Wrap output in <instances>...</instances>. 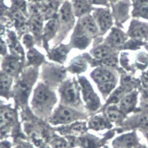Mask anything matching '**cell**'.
<instances>
[{
	"label": "cell",
	"mask_w": 148,
	"mask_h": 148,
	"mask_svg": "<svg viewBox=\"0 0 148 148\" xmlns=\"http://www.w3.org/2000/svg\"><path fill=\"white\" fill-rule=\"evenodd\" d=\"M131 8H132V3L131 0H120L110 4V9L116 27L124 28V25L131 18Z\"/></svg>",
	"instance_id": "1"
},
{
	"label": "cell",
	"mask_w": 148,
	"mask_h": 148,
	"mask_svg": "<svg viewBox=\"0 0 148 148\" xmlns=\"http://www.w3.org/2000/svg\"><path fill=\"white\" fill-rule=\"evenodd\" d=\"M58 31H60L59 35L61 39L64 36L66 33L73 27L75 18L73 13L72 6L70 2L65 1L62 5L57 14Z\"/></svg>",
	"instance_id": "2"
},
{
	"label": "cell",
	"mask_w": 148,
	"mask_h": 148,
	"mask_svg": "<svg viewBox=\"0 0 148 148\" xmlns=\"http://www.w3.org/2000/svg\"><path fill=\"white\" fill-rule=\"evenodd\" d=\"M99 29V36H103L113 27L114 20L108 8H95L92 14Z\"/></svg>",
	"instance_id": "3"
},
{
	"label": "cell",
	"mask_w": 148,
	"mask_h": 148,
	"mask_svg": "<svg viewBox=\"0 0 148 148\" xmlns=\"http://www.w3.org/2000/svg\"><path fill=\"white\" fill-rule=\"evenodd\" d=\"M129 36L121 28L113 26L109 31L103 42L117 51H121V47L128 40Z\"/></svg>",
	"instance_id": "4"
},
{
	"label": "cell",
	"mask_w": 148,
	"mask_h": 148,
	"mask_svg": "<svg viewBox=\"0 0 148 148\" xmlns=\"http://www.w3.org/2000/svg\"><path fill=\"white\" fill-rule=\"evenodd\" d=\"M54 96L52 92L45 85L39 84L36 88L34 95V103L35 106L47 108L53 103Z\"/></svg>",
	"instance_id": "5"
},
{
	"label": "cell",
	"mask_w": 148,
	"mask_h": 148,
	"mask_svg": "<svg viewBox=\"0 0 148 148\" xmlns=\"http://www.w3.org/2000/svg\"><path fill=\"white\" fill-rule=\"evenodd\" d=\"M127 34L130 38L147 41L148 39V22H144L134 18L131 19Z\"/></svg>",
	"instance_id": "6"
},
{
	"label": "cell",
	"mask_w": 148,
	"mask_h": 148,
	"mask_svg": "<svg viewBox=\"0 0 148 148\" xmlns=\"http://www.w3.org/2000/svg\"><path fill=\"white\" fill-rule=\"evenodd\" d=\"M92 38L77 23L71 40V46L80 50L86 49L92 41Z\"/></svg>",
	"instance_id": "7"
},
{
	"label": "cell",
	"mask_w": 148,
	"mask_h": 148,
	"mask_svg": "<svg viewBox=\"0 0 148 148\" xmlns=\"http://www.w3.org/2000/svg\"><path fill=\"white\" fill-rule=\"evenodd\" d=\"M79 81L82 87L83 97L87 106L92 109H95L99 104L98 97L94 92L91 84L86 78L79 77Z\"/></svg>",
	"instance_id": "8"
},
{
	"label": "cell",
	"mask_w": 148,
	"mask_h": 148,
	"mask_svg": "<svg viewBox=\"0 0 148 148\" xmlns=\"http://www.w3.org/2000/svg\"><path fill=\"white\" fill-rule=\"evenodd\" d=\"M119 53V51L115 50L103 42L94 46L90 52L91 56L96 60H105L117 56Z\"/></svg>",
	"instance_id": "9"
},
{
	"label": "cell",
	"mask_w": 148,
	"mask_h": 148,
	"mask_svg": "<svg viewBox=\"0 0 148 148\" xmlns=\"http://www.w3.org/2000/svg\"><path fill=\"white\" fill-rule=\"evenodd\" d=\"M91 77L98 85L111 82H116L115 73L108 67L99 66L91 72Z\"/></svg>",
	"instance_id": "10"
},
{
	"label": "cell",
	"mask_w": 148,
	"mask_h": 148,
	"mask_svg": "<svg viewBox=\"0 0 148 148\" xmlns=\"http://www.w3.org/2000/svg\"><path fill=\"white\" fill-rule=\"evenodd\" d=\"M78 24L92 38L99 36V29L97 24L94 17L90 14H87L81 17L79 20Z\"/></svg>",
	"instance_id": "11"
},
{
	"label": "cell",
	"mask_w": 148,
	"mask_h": 148,
	"mask_svg": "<svg viewBox=\"0 0 148 148\" xmlns=\"http://www.w3.org/2000/svg\"><path fill=\"white\" fill-rule=\"evenodd\" d=\"M59 0H45L40 3L41 15L45 19L57 18V12L60 6Z\"/></svg>",
	"instance_id": "12"
},
{
	"label": "cell",
	"mask_w": 148,
	"mask_h": 148,
	"mask_svg": "<svg viewBox=\"0 0 148 148\" xmlns=\"http://www.w3.org/2000/svg\"><path fill=\"white\" fill-rule=\"evenodd\" d=\"M62 97L64 101L71 105L76 104L79 100V94L76 84L71 82L66 83L62 89Z\"/></svg>",
	"instance_id": "13"
},
{
	"label": "cell",
	"mask_w": 148,
	"mask_h": 148,
	"mask_svg": "<svg viewBox=\"0 0 148 148\" xmlns=\"http://www.w3.org/2000/svg\"><path fill=\"white\" fill-rule=\"evenodd\" d=\"M76 116L75 112L71 109L62 107L55 113L53 118V122L55 124L69 123L75 119Z\"/></svg>",
	"instance_id": "14"
},
{
	"label": "cell",
	"mask_w": 148,
	"mask_h": 148,
	"mask_svg": "<svg viewBox=\"0 0 148 148\" xmlns=\"http://www.w3.org/2000/svg\"><path fill=\"white\" fill-rule=\"evenodd\" d=\"M71 6L74 16L78 17L90 14L95 9L87 0H73Z\"/></svg>",
	"instance_id": "15"
},
{
	"label": "cell",
	"mask_w": 148,
	"mask_h": 148,
	"mask_svg": "<svg viewBox=\"0 0 148 148\" xmlns=\"http://www.w3.org/2000/svg\"><path fill=\"white\" fill-rule=\"evenodd\" d=\"M58 31V21L57 18H53L49 19L48 22L45 25L43 29V34L42 37L43 39L44 46L47 47V42L51 39L57 32Z\"/></svg>",
	"instance_id": "16"
},
{
	"label": "cell",
	"mask_w": 148,
	"mask_h": 148,
	"mask_svg": "<svg viewBox=\"0 0 148 148\" xmlns=\"http://www.w3.org/2000/svg\"><path fill=\"white\" fill-rule=\"evenodd\" d=\"M2 67L4 72L9 75L17 73L20 67V62L14 56H6L3 60Z\"/></svg>",
	"instance_id": "17"
},
{
	"label": "cell",
	"mask_w": 148,
	"mask_h": 148,
	"mask_svg": "<svg viewBox=\"0 0 148 148\" xmlns=\"http://www.w3.org/2000/svg\"><path fill=\"white\" fill-rule=\"evenodd\" d=\"M70 47L67 45H59L54 47L49 53V57L50 59L62 63L65 61Z\"/></svg>",
	"instance_id": "18"
},
{
	"label": "cell",
	"mask_w": 148,
	"mask_h": 148,
	"mask_svg": "<svg viewBox=\"0 0 148 148\" xmlns=\"http://www.w3.org/2000/svg\"><path fill=\"white\" fill-rule=\"evenodd\" d=\"M43 18L41 14L31 16L28 24L30 31L33 33L36 40L39 42L43 30Z\"/></svg>",
	"instance_id": "19"
},
{
	"label": "cell",
	"mask_w": 148,
	"mask_h": 148,
	"mask_svg": "<svg viewBox=\"0 0 148 148\" xmlns=\"http://www.w3.org/2000/svg\"><path fill=\"white\" fill-rule=\"evenodd\" d=\"M8 42L10 50L15 56H23V49L17 40L15 34L13 31H9L8 33Z\"/></svg>",
	"instance_id": "20"
},
{
	"label": "cell",
	"mask_w": 148,
	"mask_h": 148,
	"mask_svg": "<svg viewBox=\"0 0 148 148\" xmlns=\"http://www.w3.org/2000/svg\"><path fill=\"white\" fill-rule=\"evenodd\" d=\"M131 16L134 18L148 20V3L144 4H132Z\"/></svg>",
	"instance_id": "21"
},
{
	"label": "cell",
	"mask_w": 148,
	"mask_h": 148,
	"mask_svg": "<svg viewBox=\"0 0 148 148\" xmlns=\"http://www.w3.org/2000/svg\"><path fill=\"white\" fill-rule=\"evenodd\" d=\"M143 46L145 49L148 50V42L138 39L130 38L121 47V51L123 50H137Z\"/></svg>",
	"instance_id": "22"
},
{
	"label": "cell",
	"mask_w": 148,
	"mask_h": 148,
	"mask_svg": "<svg viewBox=\"0 0 148 148\" xmlns=\"http://www.w3.org/2000/svg\"><path fill=\"white\" fill-rule=\"evenodd\" d=\"M87 68V60L85 56H77L71 61L69 70L73 73H80Z\"/></svg>",
	"instance_id": "23"
},
{
	"label": "cell",
	"mask_w": 148,
	"mask_h": 148,
	"mask_svg": "<svg viewBox=\"0 0 148 148\" xmlns=\"http://www.w3.org/2000/svg\"><path fill=\"white\" fill-rule=\"evenodd\" d=\"M32 79L29 78V76L25 75L22 79L20 80L17 86V90L21 97H26L31 84Z\"/></svg>",
	"instance_id": "24"
},
{
	"label": "cell",
	"mask_w": 148,
	"mask_h": 148,
	"mask_svg": "<svg viewBox=\"0 0 148 148\" xmlns=\"http://www.w3.org/2000/svg\"><path fill=\"white\" fill-rule=\"evenodd\" d=\"M135 99L136 95L135 93H131L127 95L120 101V109L124 112L130 111L134 107Z\"/></svg>",
	"instance_id": "25"
},
{
	"label": "cell",
	"mask_w": 148,
	"mask_h": 148,
	"mask_svg": "<svg viewBox=\"0 0 148 148\" xmlns=\"http://www.w3.org/2000/svg\"><path fill=\"white\" fill-rule=\"evenodd\" d=\"M46 73H49V80L60 81L65 76V71L62 67L51 66L49 67V70L46 71Z\"/></svg>",
	"instance_id": "26"
},
{
	"label": "cell",
	"mask_w": 148,
	"mask_h": 148,
	"mask_svg": "<svg viewBox=\"0 0 148 148\" xmlns=\"http://www.w3.org/2000/svg\"><path fill=\"white\" fill-rule=\"evenodd\" d=\"M134 136L131 134L123 135L116 141V145L120 148H131L135 143Z\"/></svg>",
	"instance_id": "27"
},
{
	"label": "cell",
	"mask_w": 148,
	"mask_h": 148,
	"mask_svg": "<svg viewBox=\"0 0 148 148\" xmlns=\"http://www.w3.org/2000/svg\"><path fill=\"white\" fill-rule=\"evenodd\" d=\"M27 56L30 64L39 65L41 64L44 60L43 56L34 48H31L29 50Z\"/></svg>",
	"instance_id": "28"
},
{
	"label": "cell",
	"mask_w": 148,
	"mask_h": 148,
	"mask_svg": "<svg viewBox=\"0 0 148 148\" xmlns=\"http://www.w3.org/2000/svg\"><path fill=\"white\" fill-rule=\"evenodd\" d=\"M12 79L10 75L6 73L0 72V92L5 94L10 90Z\"/></svg>",
	"instance_id": "29"
},
{
	"label": "cell",
	"mask_w": 148,
	"mask_h": 148,
	"mask_svg": "<svg viewBox=\"0 0 148 148\" xmlns=\"http://www.w3.org/2000/svg\"><path fill=\"white\" fill-rule=\"evenodd\" d=\"M106 123L105 120L101 116H96L94 117L90 122V127L94 130H102L106 127Z\"/></svg>",
	"instance_id": "30"
},
{
	"label": "cell",
	"mask_w": 148,
	"mask_h": 148,
	"mask_svg": "<svg viewBox=\"0 0 148 148\" xmlns=\"http://www.w3.org/2000/svg\"><path fill=\"white\" fill-rule=\"evenodd\" d=\"M117 108L111 106H109L106 111L105 114L108 119L112 121H117L120 119L121 117V113Z\"/></svg>",
	"instance_id": "31"
},
{
	"label": "cell",
	"mask_w": 148,
	"mask_h": 148,
	"mask_svg": "<svg viewBox=\"0 0 148 148\" xmlns=\"http://www.w3.org/2000/svg\"><path fill=\"white\" fill-rule=\"evenodd\" d=\"M116 82H108V83H105L102 84H98V88L99 90L104 94H108L113 89V88L116 86Z\"/></svg>",
	"instance_id": "32"
},
{
	"label": "cell",
	"mask_w": 148,
	"mask_h": 148,
	"mask_svg": "<svg viewBox=\"0 0 148 148\" xmlns=\"http://www.w3.org/2000/svg\"><path fill=\"white\" fill-rule=\"evenodd\" d=\"M23 43L26 46L27 48H32L34 43V40L33 36L27 33H25L22 39Z\"/></svg>",
	"instance_id": "33"
},
{
	"label": "cell",
	"mask_w": 148,
	"mask_h": 148,
	"mask_svg": "<svg viewBox=\"0 0 148 148\" xmlns=\"http://www.w3.org/2000/svg\"><path fill=\"white\" fill-rule=\"evenodd\" d=\"M87 1L91 5H101L105 8H110V4L108 0H87Z\"/></svg>",
	"instance_id": "34"
},
{
	"label": "cell",
	"mask_w": 148,
	"mask_h": 148,
	"mask_svg": "<svg viewBox=\"0 0 148 148\" xmlns=\"http://www.w3.org/2000/svg\"><path fill=\"white\" fill-rule=\"evenodd\" d=\"M139 123L141 125L145 127H148V114L141 116L139 119Z\"/></svg>",
	"instance_id": "35"
},
{
	"label": "cell",
	"mask_w": 148,
	"mask_h": 148,
	"mask_svg": "<svg viewBox=\"0 0 148 148\" xmlns=\"http://www.w3.org/2000/svg\"><path fill=\"white\" fill-rule=\"evenodd\" d=\"M6 46L5 42L0 38V54L5 55L6 54Z\"/></svg>",
	"instance_id": "36"
},
{
	"label": "cell",
	"mask_w": 148,
	"mask_h": 148,
	"mask_svg": "<svg viewBox=\"0 0 148 148\" xmlns=\"http://www.w3.org/2000/svg\"><path fill=\"white\" fill-rule=\"evenodd\" d=\"M65 142L62 140H57L54 142L55 148H64L65 147Z\"/></svg>",
	"instance_id": "37"
},
{
	"label": "cell",
	"mask_w": 148,
	"mask_h": 148,
	"mask_svg": "<svg viewBox=\"0 0 148 148\" xmlns=\"http://www.w3.org/2000/svg\"><path fill=\"white\" fill-rule=\"evenodd\" d=\"M148 3V0H135L132 4H144Z\"/></svg>",
	"instance_id": "38"
},
{
	"label": "cell",
	"mask_w": 148,
	"mask_h": 148,
	"mask_svg": "<svg viewBox=\"0 0 148 148\" xmlns=\"http://www.w3.org/2000/svg\"><path fill=\"white\" fill-rule=\"evenodd\" d=\"M10 145L7 142L0 143V148H9Z\"/></svg>",
	"instance_id": "39"
},
{
	"label": "cell",
	"mask_w": 148,
	"mask_h": 148,
	"mask_svg": "<svg viewBox=\"0 0 148 148\" xmlns=\"http://www.w3.org/2000/svg\"><path fill=\"white\" fill-rule=\"evenodd\" d=\"M108 1L110 2V4H112V3H114L118 2V1H119L120 0H108Z\"/></svg>",
	"instance_id": "40"
},
{
	"label": "cell",
	"mask_w": 148,
	"mask_h": 148,
	"mask_svg": "<svg viewBox=\"0 0 148 148\" xmlns=\"http://www.w3.org/2000/svg\"><path fill=\"white\" fill-rule=\"evenodd\" d=\"M145 91H146V92L148 94V87L145 88Z\"/></svg>",
	"instance_id": "41"
},
{
	"label": "cell",
	"mask_w": 148,
	"mask_h": 148,
	"mask_svg": "<svg viewBox=\"0 0 148 148\" xmlns=\"http://www.w3.org/2000/svg\"><path fill=\"white\" fill-rule=\"evenodd\" d=\"M135 1V0H131V1L132 2V3H133V2H134Z\"/></svg>",
	"instance_id": "42"
},
{
	"label": "cell",
	"mask_w": 148,
	"mask_h": 148,
	"mask_svg": "<svg viewBox=\"0 0 148 148\" xmlns=\"http://www.w3.org/2000/svg\"><path fill=\"white\" fill-rule=\"evenodd\" d=\"M44 148H49V147H44Z\"/></svg>",
	"instance_id": "43"
},
{
	"label": "cell",
	"mask_w": 148,
	"mask_h": 148,
	"mask_svg": "<svg viewBox=\"0 0 148 148\" xmlns=\"http://www.w3.org/2000/svg\"><path fill=\"white\" fill-rule=\"evenodd\" d=\"M147 42H148V39H147Z\"/></svg>",
	"instance_id": "44"
}]
</instances>
